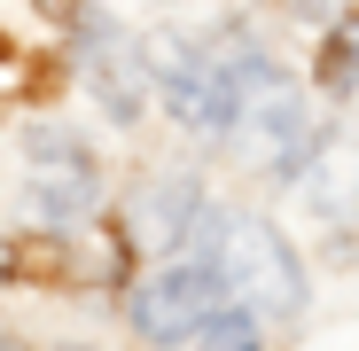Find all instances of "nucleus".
Listing matches in <instances>:
<instances>
[{
	"label": "nucleus",
	"mask_w": 359,
	"mask_h": 351,
	"mask_svg": "<svg viewBox=\"0 0 359 351\" xmlns=\"http://www.w3.org/2000/svg\"><path fill=\"white\" fill-rule=\"evenodd\" d=\"M219 281L234 289V305H250L258 320H289V312H305V266H297V250L281 242L266 219H226Z\"/></svg>",
	"instance_id": "1"
},
{
	"label": "nucleus",
	"mask_w": 359,
	"mask_h": 351,
	"mask_svg": "<svg viewBox=\"0 0 359 351\" xmlns=\"http://www.w3.org/2000/svg\"><path fill=\"white\" fill-rule=\"evenodd\" d=\"M24 149H32V188H24L32 226H71V219H86L102 203V172H94V156L71 133H47L39 125Z\"/></svg>",
	"instance_id": "2"
},
{
	"label": "nucleus",
	"mask_w": 359,
	"mask_h": 351,
	"mask_svg": "<svg viewBox=\"0 0 359 351\" xmlns=\"http://www.w3.org/2000/svg\"><path fill=\"white\" fill-rule=\"evenodd\" d=\"M305 149H313L305 102H297L281 78H273V86H258V94L243 102V156H250L258 172H273V180H289V172L305 164Z\"/></svg>",
	"instance_id": "3"
},
{
	"label": "nucleus",
	"mask_w": 359,
	"mask_h": 351,
	"mask_svg": "<svg viewBox=\"0 0 359 351\" xmlns=\"http://www.w3.org/2000/svg\"><path fill=\"white\" fill-rule=\"evenodd\" d=\"M219 273H203V266H164V273H149L141 289H133V328L141 336H156V343H180L211 305H219Z\"/></svg>",
	"instance_id": "4"
},
{
	"label": "nucleus",
	"mask_w": 359,
	"mask_h": 351,
	"mask_svg": "<svg viewBox=\"0 0 359 351\" xmlns=\"http://www.w3.org/2000/svg\"><path fill=\"white\" fill-rule=\"evenodd\" d=\"M188 211H196V180H180V172L141 180V188L126 195V226H133V242H180V234H188Z\"/></svg>",
	"instance_id": "5"
},
{
	"label": "nucleus",
	"mask_w": 359,
	"mask_h": 351,
	"mask_svg": "<svg viewBox=\"0 0 359 351\" xmlns=\"http://www.w3.org/2000/svg\"><path fill=\"white\" fill-rule=\"evenodd\" d=\"M313 203L344 226V219H359V149H328V164H313Z\"/></svg>",
	"instance_id": "6"
},
{
	"label": "nucleus",
	"mask_w": 359,
	"mask_h": 351,
	"mask_svg": "<svg viewBox=\"0 0 359 351\" xmlns=\"http://www.w3.org/2000/svg\"><path fill=\"white\" fill-rule=\"evenodd\" d=\"M188 336H196V343H219V351H234V343L250 351V336H258V312H250V305H234V312H203Z\"/></svg>",
	"instance_id": "7"
},
{
	"label": "nucleus",
	"mask_w": 359,
	"mask_h": 351,
	"mask_svg": "<svg viewBox=\"0 0 359 351\" xmlns=\"http://www.w3.org/2000/svg\"><path fill=\"white\" fill-rule=\"evenodd\" d=\"M297 8H336V0H297Z\"/></svg>",
	"instance_id": "8"
}]
</instances>
